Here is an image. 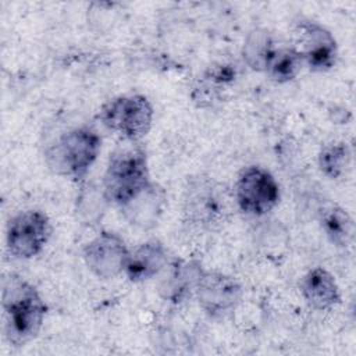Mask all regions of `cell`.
<instances>
[{
	"mask_svg": "<svg viewBox=\"0 0 356 356\" xmlns=\"http://www.w3.org/2000/svg\"><path fill=\"white\" fill-rule=\"evenodd\" d=\"M51 232L53 227L44 211L35 209L21 211L8 221L7 249L14 257L31 259L43 250Z\"/></svg>",
	"mask_w": 356,
	"mask_h": 356,
	"instance_id": "obj_7",
	"label": "cell"
},
{
	"mask_svg": "<svg viewBox=\"0 0 356 356\" xmlns=\"http://www.w3.org/2000/svg\"><path fill=\"white\" fill-rule=\"evenodd\" d=\"M234 193L210 177H192L184 191L182 211L188 222L203 229H214L232 211Z\"/></svg>",
	"mask_w": 356,
	"mask_h": 356,
	"instance_id": "obj_4",
	"label": "cell"
},
{
	"mask_svg": "<svg viewBox=\"0 0 356 356\" xmlns=\"http://www.w3.org/2000/svg\"><path fill=\"white\" fill-rule=\"evenodd\" d=\"M204 268L199 260H175L161 271L157 289L164 300L181 303L195 295Z\"/></svg>",
	"mask_w": 356,
	"mask_h": 356,
	"instance_id": "obj_11",
	"label": "cell"
},
{
	"mask_svg": "<svg viewBox=\"0 0 356 356\" xmlns=\"http://www.w3.org/2000/svg\"><path fill=\"white\" fill-rule=\"evenodd\" d=\"M150 184L145 147L139 142L125 140L110 154L103 175V197L121 209Z\"/></svg>",
	"mask_w": 356,
	"mask_h": 356,
	"instance_id": "obj_2",
	"label": "cell"
},
{
	"mask_svg": "<svg viewBox=\"0 0 356 356\" xmlns=\"http://www.w3.org/2000/svg\"><path fill=\"white\" fill-rule=\"evenodd\" d=\"M352 163V150L345 142L325 145L318 153L320 171L330 179L342 178Z\"/></svg>",
	"mask_w": 356,
	"mask_h": 356,
	"instance_id": "obj_18",
	"label": "cell"
},
{
	"mask_svg": "<svg viewBox=\"0 0 356 356\" xmlns=\"http://www.w3.org/2000/svg\"><path fill=\"white\" fill-rule=\"evenodd\" d=\"M295 49L303 64L316 72L331 70L338 58V46L332 33L310 19H302L295 26Z\"/></svg>",
	"mask_w": 356,
	"mask_h": 356,
	"instance_id": "obj_8",
	"label": "cell"
},
{
	"mask_svg": "<svg viewBox=\"0 0 356 356\" xmlns=\"http://www.w3.org/2000/svg\"><path fill=\"white\" fill-rule=\"evenodd\" d=\"M165 204L164 189L152 181V184L143 189L136 197L121 207L125 218L135 227L149 229L157 225L160 216L163 214Z\"/></svg>",
	"mask_w": 356,
	"mask_h": 356,
	"instance_id": "obj_13",
	"label": "cell"
},
{
	"mask_svg": "<svg viewBox=\"0 0 356 356\" xmlns=\"http://www.w3.org/2000/svg\"><path fill=\"white\" fill-rule=\"evenodd\" d=\"M153 115L152 103L139 93L117 96L106 102L99 111L102 124L129 142H139L147 135L153 124Z\"/></svg>",
	"mask_w": 356,
	"mask_h": 356,
	"instance_id": "obj_5",
	"label": "cell"
},
{
	"mask_svg": "<svg viewBox=\"0 0 356 356\" xmlns=\"http://www.w3.org/2000/svg\"><path fill=\"white\" fill-rule=\"evenodd\" d=\"M242 285L236 278L218 273L203 271L195 296L203 312L213 318H222L236 309L242 299Z\"/></svg>",
	"mask_w": 356,
	"mask_h": 356,
	"instance_id": "obj_9",
	"label": "cell"
},
{
	"mask_svg": "<svg viewBox=\"0 0 356 356\" xmlns=\"http://www.w3.org/2000/svg\"><path fill=\"white\" fill-rule=\"evenodd\" d=\"M275 46L267 29L254 28L245 39L242 54L243 60L254 71H266L267 63L274 53Z\"/></svg>",
	"mask_w": 356,
	"mask_h": 356,
	"instance_id": "obj_17",
	"label": "cell"
},
{
	"mask_svg": "<svg viewBox=\"0 0 356 356\" xmlns=\"http://www.w3.org/2000/svg\"><path fill=\"white\" fill-rule=\"evenodd\" d=\"M234 199L238 209L245 214L253 217L266 216L280 200V186L270 171L252 165L239 174Z\"/></svg>",
	"mask_w": 356,
	"mask_h": 356,
	"instance_id": "obj_6",
	"label": "cell"
},
{
	"mask_svg": "<svg viewBox=\"0 0 356 356\" xmlns=\"http://www.w3.org/2000/svg\"><path fill=\"white\" fill-rule=\"evenodd\" d=\"M303 67V60L295 47H275L264 72L271 81L285 83L295 79Z\"/></svg>",
	"mask_w": 356,
	"mask_h": 356,
	"instance_id": "obj_16",
	"label": "cell"
},
{
	"mask_svg": "<svg viewBox=\"0 0 356 356\" xmlns=\"http://www.w3.org/2000/svg\"><path fill=\"white\" fill-rule=\"evenodd\" d=\"M1 307L4 334L13 345H25L36 338L44 323L47 306L32 284L11 274L6 277Z\"/></svg>",
	"mask_w": 356,
	"mask_h": 356,
	"instance_id": "obj_1",
	"label": "cell"
},
{
	"mask_svg": "<svg viewBox=\"0 0 356 356\" xmlns=\"http://www.w3.org/2000/svg\"><path fill=\"white\" fill-rule=\"evenodd\" d=\"M102 147L99 134L89 127H78L60 135L44 152L47 167L57 175L82 179L96 161Z\"/></svg>",
	"mask_w": 356,
	"mask_h": 356,
	"instance_id": "obj_3",
	"label": "cell"
},
{
	"mask_svg": "<svg viewBox=\"0 0 356 356\" xmlns=\"http://www.w3.org/2000/svg\"><path fill=\"white\" fill-rule=\"evenodd\" d=\"M318 222L328 241L337 248H348L353 241L355 224L349 213L334 202H324L317 210Z\"/></svg>",
	"mask_w": 356,
	"mask_h": 356,
	"instance_id": "obj_15",
	"label": "cell"
},
{
	"mask_svg": "<svg viewBox=\"0 0 356 356\" xmlns=\"http://www.w3.org/2000/svg\"><path fill=\"white\" fill-rule=\"evenodd\" d=\"M305 300L316 310H328L339 303V286L330 271L323 267L312 268L300 281Z\"/></svg>",
	"mask_w": 356,
	"mask_h": 356,
	"instance_id": "obj_14",
	"label": "cell"
},
{
	"mask_svg": "<svg viewBox=\"0 0 356 356\" xmlns=\"http://www.w3.org/2000/svg\"><path fill=\"white\" fill-rule=\"evenodd\" d=\"M167 264V249L160 241L150 239L129 250L124 274L131 282H143L159 275Z\"/></svg>",
	"mask_w": 356,
	"mask_h": 356,
	"instance_id": "obj_12",
	"label": "cell"
},
{
	"mask_svg": "<svg viewBox=\"0 0 356 356\" xmlns=\"http://www.w3.org/2000/svg\"><path fill=\"white\" fill-rule=\"evenodd\" d=\"M129 249L124 239L110 231H103L89 241L82 252L86 267L99 278L110 280L124 273Z\"/></svg>",
	"mask_w": 356,
	"mask_h": 356,
	"instance_id": "obj_10",
	"label": "cell"
}]
</instances>
